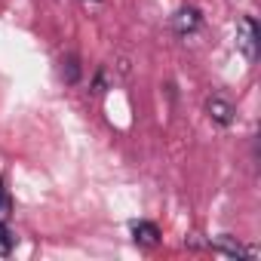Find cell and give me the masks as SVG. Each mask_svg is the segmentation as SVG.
Instances as JSON below:
<instances>
[{"label":"cell","mask_w":261,"mask_h":261,"mask_svg":"<svg viewBox=\"0 0 261 261\" xmlns=\"http://www.w3.org/2000/svg\"><path fill=\"white\" fill-rule=\"evenodd\" d=\"M209 249L218 252V255H227V258H258V246H243L240 240H233L230 233H221L215 240H209Z\"/></svg>","instance_id":"obj_2"},{"label":"cell","mask_w":261,"mask_h":261,"mask_svg":"<svg viewBox=\"0 0 261 261\" xmlns=\"http://www.w3.org/2000/svg\"><path fill=\"white\" fill-rule=\"evenodd\" d=\"M10 215H13V197L0 181V221H10Z\"/></svg>","instance_id":"obj_8"},{"label":"cell","mask_w":261,"mask_h":261,"mask_svg":"<svg viewBox=\"0 0 261 261\" xmlns=\"http://www.w3.org/2000/svg\"><path fill=\"white\" fill-rule=\"evenodd\" d=\"M129 230H133V240L139 246H145V249H154L160 243V237H163L154 221H133V227H129Z\"/></svg>","instance_id":"obj_5"},{"label":"cell","mask_w":261,"mask_h":261,"mask_svg":"<svg viewBox=\"0 0 261 261\" xmlns=\"http://www.w3.org/2000/svg\"><path fill=\"white\" fill-rule=\"evenodd\" d=\"M258 46H261V31L252 16H243L237 25V49L243 53L246 62H258Z\"/></svg>","instance_id":"obj_1"},{"label":"cell","mask_w":261,"mask_h":261,"mask_svg":"<svg viewBox=\"0 0 261 261\" xmlns=\"http://www.w3.org/2000/svg\"><path fill=\"white\" fill-rule=\"evenodd\" d=\"M200 22H203V16H200L197 7H181V10L172 16V31H175L178 37H188V34H194V31L200 28Z\"/></svg>","instance_id":"obj_4"},{"label":"cell","mask_w":261,"mask_h":261,"mask_svg":"<svg viewBox=\"0 0 261 261\" xmlns=\"http://www.w3.org/2000/svg\"><path fill=\"white\" fill-rule=\"evenodd\" d=\"M13 249H16V233L10 230L7 221H0V258L13 255Z\"/></svg>","instance_id":"obj_7"},{"label":"cell","mask_w":261,"mask_h":261,"mask_svg":"<svg viewBox=\"0 0 261 261\" xmlns=\"http://www.w3.org/2000/svg\"><path fill=\"white\" fill-rule=\"evenodd\" d=\"M92 92H98V95H101V92H108V74H105V68H101V71L95 74V83H92Z\"/></svg>","instance_id":"obj_9"},{"label":"cell","mask_w":261,"mask_h":261,"mask_svg":"<svg viewBox=\"0 0 261 261\" xmlns=\"http://www.w3.org/2000/svg\"><path fill=\"white\" fill-rule=\"evenodd\" d=\"M59 74H62V80H65L68 86L80 83V74H83V68H80V59H77L74 53L62 56V68H59Z\"/></svg>","instance_id":"obj_6"},{"label":"cell","mask_w":261,"mask_h":261,"mask_svg":"<svg viewBox=\"0 0 261 261\" xmlns=\"http://www.w3.org/2000/svg\"><path fill=\"white\" fill-rule=\"evenodd\" d=\"M206 114H209V120H212L215 126H230L233 117H237V108H233L224 95H212V98L206 101Z\"/></svg>","instance_id":"obj_3"}]
</instances>
